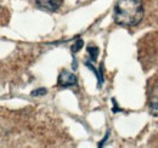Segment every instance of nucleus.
Returning <instances> with one entry per match:
<instances>
[{
  "instance_id": "obj_7",
  "label": "nucleus",
  "mask_w": 158,
  "mask_h": 148,
  "mask_svg": "<svg viewBox=\"0 0 158 148\" xmlns=\"http://www.w3.org/2000/svg\"><path fill=\"white\" fill-rule=\"evenodd\" d=\"M46 92H48L46 89L40 88V89H37V90H33L32 91V96H43V95H45Z\"/></svg>"
},
{
  "instance_id": "obj_1",
  "label": "nucleus",
  "mask_w": 158,
  "mask_h": 148,
  "mask_svg": "<svg viewBox=\"0 0 158 148\" xmlns=\"http://www.w3.org/2000/svg\"><path fill=\"white\" fill-rule=\"evenodd\" d=\"M143 17L142 0H117L113 9L114 22L123 27H134Z\"/></svg>"
},
{
  "instance_id": "obj_4",
  "label": "nucleus",
  "mask_w": 158,
  "mask_h": 148,
  "mask_svg": "<svg viewBox=\"0 0 158 148\" xmlns=\"http://www.w3.org/2000/svg\"><path fill=\"white\" fill-rule=\"evenodd\" d=\"M150 112L152 115L158 117V92H156L151 97V102H150Z\"/></svg>"
},
{
  "instance_id": "obj_2",
  "label": "nucleus",
  "mask_w": 158,
  "mask_h": 148,
  "mask_svg": "<svg viewBox=\"0 0 158 148\" xmlns=\"http://www.w3.org/2000/svg\"><path fill=\"white\" fill-rule=\"evenodd\" d=\"M57 84L61 88H71L77 85V76L68 71H62L59 75Z\"/></svg>"
},
{
  "instance_id": "obj_5",
  "label": "nucleus",
  "mask_w": 158,
  "mask_h": 148,
  "mask_svg": "<svg viewBox=\"0 0 158 148\" xmlns=\"http://www.w3.org/2000/svg\"><path fill=\"white\" fill-rule=\"evenodd\" d=\"M88 52H89V55H90V58H91V61H96L98 60V56H99V52H100V50H99V47H96V46H88Z\"/></svg>"
},
{
  "instance_id": "obj_3",
  "label": "nucleus",
  "mask_w": 158,
  "mask_h": 148,
  "mask_svg": "<svg viewBox=\"0 0 158 148\" xmlns=\"http://www.w3.org/2000/svg\"><path fill=\"white\" fill-rule=\"evenodd\" d=\"M37 6L45 11H56L62 5V0H35Z\"/></svg>"
},
{
  "instance_id": "obj_6",
  "label": "nucleus",
  "mask_w": 158,
  "mask_h": 148,
  "mask_svg": "<svg viewBox=\"0 0 158 148\" xmlns=\"http://www.w3.org/2000/svg\"><path fill=\"white\" fill-rule=\"evenodd\" d=\"M83 45H84L83 40H81V39H78V40H77V43L72 46V52H74V54H76V52H78L79 50L81 49V46H83Z\"/></svg>"
}]
</instances>
